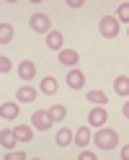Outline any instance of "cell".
I'll use <instances>...</instances> for the list:
<instances>
[{
	"mask_svg": "<svg viewBox=\"0 0 129 160\" xmlns=\"http://www.w3.org/2000/svg\"><path fill=\"white\" fill-rule=\"evenodd\" d=\"M93 142L101 147V150H114L119 145V134L114 132V129H103V127H98V132L93 137Z\"/></svg>",
	"mask_w": 129,
	"mask_h": 160,
	"instance_id": "1",
	"label": "cell"
},
{
	"mask_svg": "<svg viewBox=\"0 0 129 160\" xmlns=\"http://www.w3.org/2000/svg\"><path fill=\"white\" fill-rule=\"evenodd\" d=\"M28 26H31L36 34H49L52 31V18H49L47 13H34L31 18H28Z\"/></svg>",
	"mask_w": 129,
	"mask_h": 160,
	"instance_id": "2",
	"label": "cell"
},
{
	"mask_svg": "<svg viewBox=\"0 0 129 160\" xmlns=\"http://www.w3.org/2000/svg\"><path fill=\"white\" fill-rule=\"evenodd\" d=\"M98 31H101V36H106V39H114V36L119 34V21H116V16H103L101 23H98Z\"/></svg>",
	"mask_w": 129,
	"mask_h": 160,
	"instance_id": "3",
	"label": "cell"
},
{
	"mask_svg": "<svg viewBox=\"0 0 129 160\" xmlns=\"http://www.w3.org/2000/svg\"><path fill=\"white\" fill-rule=\"evenodd\" d=\"M31 122H34V127L39 129V132H47V129L54 124L52 116H49V111H36V114L31 116Z\"/></svg>",
	"mask_w": 129,
	"mask_h": 160,
	"instance_id": "4",
	"label": "cell"
},
{
	"mask_svg": "<svg viewBox=\"0 0 129 160\" xmlns=\"http://www.w3.org/2000/svg\"><path fill=\"white\" fill-rule=\"evenodd\" d=\"M108 122V114H106V108L103 106H96L91 114H88V124H93V127H103Z\"/></svg>",
	"mask_w": 129,
	"mask_h": 160,
	"instance_id": "5",
	"label": "cell"
},
{
	"mask_svg": "<svg viewBox=\"0 0 129 160\" xmlns=\"http://www.w3.org/2000/svg\"><path fill=\"white\" fill-rule=\"evenodd\" d=\"M59 62H62L65 67H75L77 62H80V57H77L75 49H59Z\"/></svg>",
	"mask_w": 129,
	"mask_h": 160,
	"instance_id": "6",
	"label": "cell"
},
{
	"mask_svg": "<svg viewBox=\"0 0 129 160\" xmlns=\"http://www.w3.org/2000/svg\"><path fill=\"white\" fill-rule=\"evenodd\" d=\"M16 142H18L16 132H11V129H3V132H0V145H3V150H13Z\"/></svg>",
	"mask_w": 129,
	"mask_h": 160,
	"instance_id": "7",
	"label": "cell"
},
{
	"mask_svg": "<svg viewBox=\"0 0 129 160\" xmlns=\"http://www.w3.org/2000/svg\"><path fill=\"white\" fill-rule=\"evenodd\" d=\"M18 75H21L23 80H31V78L36 75V65L31 62V59H23L21 67H18Z\"/></svg>",
	"mask_w": 129,
	"mask_h": 160,
	"instance_id": "8",
	"label": "cell"
},
{
	"mask_svg": "<svg viewBox=\"0 0 129 160\" xmlns=\"http://www.w3.org/2000/svg\"><path fill=\"white\" fill-rule=\"evenodd\" d=\"M16 98H18V101H23V103H31V101H36V91H34L31 85H26V88H18Z\"/></svg>",
	"mask_w": 129,
	"mask_h": 160,
	"instance_id": "9",
	"label": "cell"
},
{
	"mask_svg": "<svg viewBox=\"0 0 129 160\" xmlns=\"http://www.w3.org/2000/svg\"><path fill=\"white\" fill-rule=\"evenodd\" d=\"M39 91L42 93H47V96H52V93H57V80L52 78V75H47L42 83H39Z\"/></svg>",
	"mask_w": 129,
	"mask_h": 160,
	"instance_id": "10",
	"label": "cell"
},
{
	"mask_svg": "<svg viewBox=\"0 0 129 160\" xmlns=\"http://www.w3.org/2000/svg\"><path fill=\"white\" fill-rule=\"evenodd\" d=\"M83 83H85V75L80 72V70H72V72L67 75V85L75 88V91H77V88H83Z\"/></svg>",
	"mask_w": 129,
	"mask_h": 160,
	"instance_id": "11",
	"label": "cell"
},
{
	"mask_svg": "<svg viewBox=\"0 0 129 160\" xmlns=\"http://www.w3.org/2000/svg\"><path fill=\"white\" fill-rule=\"evenodd\" d=\"M114 91H116L119 96H129V78H127V75H119V78L114 80Z\"/></svg>",
	"mask_w": 129,
	"mask_h": 160,
	"instance_id": "12",
	"label": "cell"
},
{
	"mask_svg": "<svg viewBox=\"0 0 129 160\" xmlns=\"http://www.w3.org/2000/svg\"><path fill=\"white\" fill-rule=\"evenodd\" d=\"M47 47L59 52V49H62V34H59V31H49L47 34Z\"/></svg>",
	"mask_w": 129,
	"mask_h": 160,
	"instance_id": "13",
	"label": "cell"
},
{
	"mask_svg": "<svg viewBox=\"0 0 129 160\" xmlns=\"http://www.w3.org/2000/svg\"><path fill=\"white\" fill-rule=\"evenodd\" d=\"M13 132H16V137H18V142H28V139L34 137L31 127H26V124H18V127L13 129Z\"/></svg>",
	"mask_w": 129,
	"mask_h": 160,
	"instance_id": "14",
	"label": "cell"
},
{
	"mask_svg": "<svg viewBox=\"0 0 129 160\" xmlns=\"http://www.w3.org/2000/svg\"><path fill=\"white\" fill-rule=\"evenodd\" d=\"M88 142H91V132H88V127H80V129L75 132V145L88 147Z\"/></svg>",
	"mask_w": 129,
	"mask_h": 160,
	"instance_id": "15",
	"label": "cell"
},
{
	"mask_svg": "<svg viewBox=\"0 0 129 160\" xmlns=\"http://www.w3.org/2000/svg\"><path fill=\"white\" fill-rule=\"evenodd\" d=\"M0 116H3V122H5V119H16L18 116V103H3Z\"/></svg>",
	"mask_w": 129,
	"mask_h": 160,
	"instance_id": "16",
	"label": "cell"
},
{
	"mask_svg": "<svg viewBox=\"0 0 129 160\" xmlns=\"http://www.w3.org/2000/svg\"><path fill=\"white\" fill-rule=\"evenodd\" d=\"M49 116H52V122H62V119L67 116V108L62 103H54L52 108H49Z\"/></svg>",
	"mask_w": 129,
	"mask_h": 160,
	"instance_id": "17",
	"label": "cell"
},
{
	"mask_svg": "<svg viewBox=\"0 0 129 160\" xmlns=\"http://www.w3.org/2000/svg\"><path fill=\"white\" fill-rule=\"evenodd\" d=\"M72 139H75V137H72L70 129H59V132H57V145H59V147H67Z\"/></svg>",
	"mask_w": 129,
	"mask_h": 160,
	"instance_id": "18",
	"label": "cell"
},
{
	"mask_svg": "<svg viewBox=\"0 0 129 160\" xmlns=\"http://www.w3.org/2000/svg\"><path fill=\"white\" fill-rule=\"evenodd\" d=\"M0 42H3V44L13 42V26H8V23L0 26Z\"/></svg>",
	"mask_w": 129,
	"mask_h": 160,
	"instance_id": "19",
	"label": "cell"
},
{
	"mask_svg": "<svg viewBox=\"0 0 129 160\" xmlns=\"http://www.w3.org/2000/svg\"><path fill=\"white\" fill-rule=\"evenodd\" d=\"M88 101H93L96 106H103L108 98H106V93H101V91H91V93H88Z\"/></svg>",
	"mask_w": 129,
	"mask_h": 160,
	"instance_id": "20",
	"label": "cell"
},
{
	"mask_svg": "<svg viewBox=\"0 0 129 160\" xmlns=\"http://www.w3.org/2000/svg\"><path fill=\"white\" fill-rule=\"evenodd\" d=\"M116 21L129 23V3H122V5H119V11H116Z\"/></svg>",
	"mask_w": 129,
	"mask_h": 160,
	"instance_id": "21",
	"label": "cell"
},
{
	"mask_svg": "<svg viewBox=\"0 0 129 160\" xmlns=\"http://www.w3.org/2000/svg\"><path fill=\"white\" fill-rule=\"evenodd\" d=\"M5 160H26V152H21V150H8Z\"/></svg>",
	"mask_w": 129,
	"mask_h": 160,
	"instance_id": "22",
	"label": "cell"
},
{
	"mask_svg": "<svg viewBox=\"0 0 129 160\" xmlns=\"http://www.w3.org/2000/svg\"><path fill=\"white\" fill-rule=\"evenodd\" d=\"M11 67H13V65H11V59H8V57L3 54V57H0V72L5 75V72H8V70H11Z\"/></svg>",
	"mask_w": 129,
	"mask_h": 160,
	"instance_id": "23",
	"label": "cell"
},
{
	"mask_svg": "<svg viewBox=\"0 0 129 160\" xmlns=\"http://www.w3.org/2000/svg\"><path fill=\"white\" fill-rule=\"evenodd\" d=\"M80 160H96V152H93V150H83V152H80Z\"/></svg>",
	"mask_w": 129,
	"mask_h": 160,
	"instance_id": "24",
	"label": "cell"
},
{
	"mask_svg": "<svg viewBox=\"0 0 129 160\" xmlns=\"http://www.w3.org/2000/svg\"><path fill=\"white\" fill-rule=\"evenodd\" d=\"M122 158H124V160H129V145H127V147H122Z\"/></svg>",
	"mask_w": 129,
	"mask_h": 160,
	"instance_id": "25",
	"label": "cell"
},
{
	"mask_svg": "<svg viewBox=\"0 0 129 160\" xmlns=\"http://www.w3.org/2000/svg\"><path fill=\"white\" fill-rule=\"evenodd\" d=\"M122 111H124V116H127V119H129V101H127V103H124V108H122Z\"/></svg>",
	"mask_w": 129,
	"mask_h": 160,
	"instance_id": "26",
	"label": "cell"
},
{
	"mask_svg": "<svg viewBox=\"0 0 129 160\" xmlns=\"http://www.w3.org/2000/svg\"><path fill=\"white\" fill-rule=\"evenodd\" d=\"M127 34H129V28H127Z\"/></svg>",
	"mask_w": 129,
	"mask_h": 160,
	"instance_id": "27",
	"label": "cell"
}]
</instances>
